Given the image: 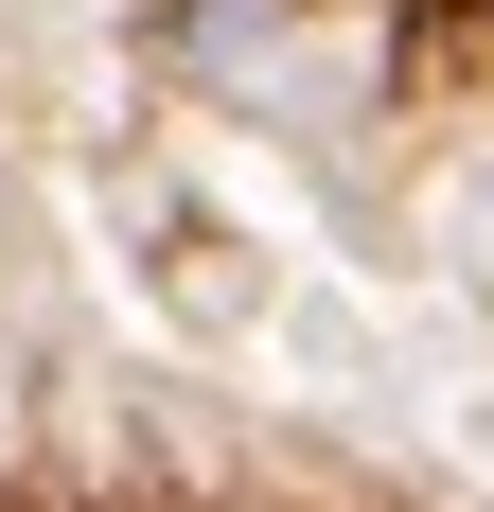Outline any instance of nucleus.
<instances>
[{
	"label": "nucleus",
	"instance_id": "nucleus-1",
	"mask_svg": "<svg viewBox=\"0 0 494 512\" xmlns=\"http://www.w3.org/2000/svg\"><path fill=\"white\" fill-rule=\"evenodd\" d=\"M177 36H195V53H247V36H283V18H247V0H177Z\"/></svg>",
	"mask_w": 494,
	"mask_h": 512
}]
</instances>
